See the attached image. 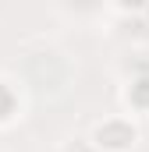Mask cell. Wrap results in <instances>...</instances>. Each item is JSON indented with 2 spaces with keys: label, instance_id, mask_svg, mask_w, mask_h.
<instances>
[{
  "label": "cell",
  "instance_id": "6da1fadb",
  "mask_svg": "<svg viewBox=\"0 0 149 152\" xmlns=\"http://www.w3.org/2000/svg\"><path fill=\"white\" fill-rule=\"evenodd\" d=\"M89 142L100 152H131L139 145V127H135L128 117H107V120L92 124Z\"/></svg>",
  "mask_w": 149,
  "mask_h": 152
}]
</instances>
